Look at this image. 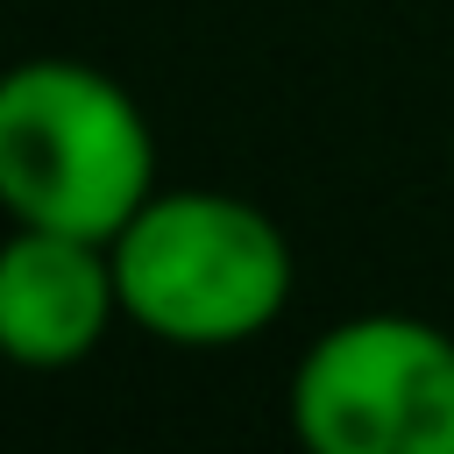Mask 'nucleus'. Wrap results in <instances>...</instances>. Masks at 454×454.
Here are the masks:
<instances>
[{
  "label": "nucleus",
  "mask_w": 454,
  "mask_h": 454,
  "mask_svg": "<svg viewBox=\"0 0 454 454\" xmlns=\"http://www.w3.org/2000/svg\"><path fill=\"white\" fill-rule=\"evenodd\" d=\"M156 192V135L128 85L78 57L0 71V206L21 227L114 241Z\"/></svg>",
  "instance_id": "obj_1"
},
{
  "label": "nucleus",
  "mask_w": 454,
  "mask_h": 454,
  "mask_svg": "<svg viewBox=\"0 0 454 454\" xmlns=\"http://www.w3.org/2000/svg\"><path fill=\"white\" fill-rule=\"evenodd\" d=\"M106 248L121 312L170 348L255 340L291 298L284 227L227 192H149Z\"/></svg>",
  "instance_id": "obj_2"
},
{
  "label": "nucleus",
  "mask_w": 454,
  "mask_h": 454,
  "mask_svg": "<svg viewBox=\"0 0 454 454\" xmlns=\"http://www.w3.org/2000/svg\"><path fill=\"white\" fill-rule=\"evenodd\" d=\"M312 454H454V333L411 312L326 326L291 376Z\"/></svg>",
  "instance_id": "obj_3"
},
{
  "label": "nucleus",
  "mask_w": 454,
  "mask_h": 454,
  "mask_svg": "<svg viewBox=\"0 0 454 454\" xmlns=\"http://www.w3.org/2000/svg\"><path fill=\"white\" fill-rule=\"evenodd\" d=\"M121 312L114 248L57 227H14L0 241V355L21 369L85 362Z\"/></svg>",
  "instance_id": "obj_4"
}]
</instances>
